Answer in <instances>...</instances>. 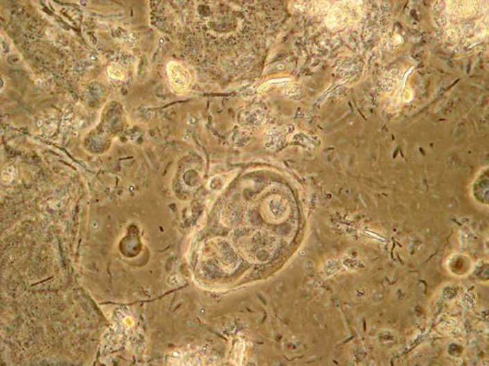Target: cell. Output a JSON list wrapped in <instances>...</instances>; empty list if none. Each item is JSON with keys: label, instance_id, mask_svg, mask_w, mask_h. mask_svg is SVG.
<instances>
[{"label": "cell", "instance_id": "obj_1", "mask_svg": "<svg viewBox=\"0 0 489 366\" xmlns=\"http://www.w3.org/2000/svg\"><path fill=\"white\" fill-rule=\"evenodd\" d=\"M167 73L169 85L175 92L183 93L192 85V74L189 69L178 62H169Z\"/></svg>", "mask_w": 489, "mask_h": 366}]
</instances>
